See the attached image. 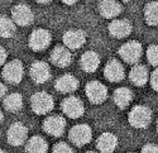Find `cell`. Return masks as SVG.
I'll return each instance as SVG.
<instances>
[{"label":"cell","mask_w":158,"mask_h":153,"mask_svg":"<svg viewBox=\"0 0 158 153\" xmlns=\"http://www.w3.org/2000/svg\"><path fill=\"white\" fill-rule=\"evenodd\" d=\"M87 153H96V152H87Z\"/></svg>","instance_id":"8d00e7d4"},{"label":"cell","mask_w":158,"mask_h":153,"mask_svg":"<svg viewBox=\"0 0 158 153\" xmlns=\"http://www.w3.org/2000/svg\"><path fill=\"white\" fill-rule=\"evenodd\" d=\"M80 65H81L82 70L86 72H95L100 65V58H99L98 53L90 51V52L84 53V56L81 57Z\"/></svg>","instance_id":"44dd1931"},{"label":"cell","mask_w":158,"mask_h":153,"mask_svg":"<svg viewBox=\"0 0 158 153\" xmlns=\"http://www.w3.org/2000/svg\"><path fill=\"white\" fill-rule=\"evenodd\" d=\"M5 91H6V87H5L2 82H0V97H2V96L5 94Z\"/></svg>","instance_id":"1f68e13d"},{"label":"cell","mask_w":158,"mask_h":153,"mask_svg":"<svg viewBox=\"0 0 158 153\" xmlns=\"http://www.w3.org/2000/svg\"><path fill=\"white\" fill-rule=\"evenodd\" d=\"M62 2H63L64 4H69V5H71V4H75V3H77L78 0H62Z\"/></svg>","instance_id":"d6a6232c"},{"label":"cell","mask_w":158,"mask_h":153,"mask_svg":"<svg viewBox=\"0 0 158 153\" xmlns=\"http://www.w3.org/2000/svg\"><path fill=\"white\" fill-rule=\"evenodd\" d=\"M23 72H24V68H23L22 62L18 60H14L4 66L3 76L6 81L11 84H18L23 79Z\"/></svg>","instance_id":"52a82bcc"},{"label":"cell","mask_w":158,"mask_h":153,"mask_svg":"<svg viewBox=\"0 0 158 153\" xmlns=\"http://www.w3.org/2000/svg\"><path fill=\"white\" fill-rule=\"evenodd\" d=\"M5 61H6V52L3 47H0V66L4 65Z\"/></svg>","instance_id":"4dcf8cb0"},{"label":"cell","mask_w":158,"mask_h":153,"mask_svg":"<svg viewBox=\"0 0 158 153\" xmlns=\"http://www.w3.org/2000/svg\"><path fill=\"white\" fill-rule=\"evenodd\" d=\"M53 153H73L72 148L66 143H58L53 147Z\"/></svg>","instance_id":"83f0119b"},{"label":"cell","mask_w":158,"mask_h":153,"mask_svg":"<svg viewBox=\"0 0 158 153\" xmlns=\"http://www.w3.org/2000/svg\"><path fill=\"white\" fill-rule=\"evenodd\" d=\"M43 128L51 135L61 137L63 134V132H64V128H66V122L60 115H52V117H48L44 120Z\"/></svg>","instance_id":"30bf717a"},{"label":"cell","mask_w":158,"mask_h":153,"mask_svg":"<svg viewBox=\"0 0 158 153\" xmlns=\"http://www.w3.org/2000/svg\"><path fill=\"white\" fill-rule=\"evenodd\" d=\"M147 60L152 66H158V46H149L147 49Z\"/></svg>","instance_id":"4316f807"},{"label":"cell","mask_w":158,"mask_h":153,"mask_svg":"<svg viewBox=\"0 0 158 153\" xmlns=\"http://www.w3.org/2000/svg\"><path fill=\"white\" fill-rule=\"evenodd\" d=\"M51 39V33L47 29H35L29 37V46L33 51L38 52V51L46 49L49 46Z\"/></svg>","instance_id":"8992f818"},{"label":"cell","mask_w":158,"mask_h":153,"mask_svg":"<svg viewBox=\"0 0 158 153\" xmlns=\"http://www.w3.org/2000/svg\"><path fill=\"white\" fill-rule=\"evenodd\" d=\"M0 153H6V152H4V151H2V149H0Z\"/></svg>","instance_id":"d590c367"},{"label":"cell","mask_w":158,"mask_h":153,"mask_svg":"<svg viewBox=\"0 0 158 153\" xmlns=\"http://www.w3.org/2000/svg\"><path fill=\"white\" fill-rule=\"evenodd\" d=\"M151 84H152V87L154 89V90H156V91H158V68L152 73Z\"/></svg>","instance_id":"f546056e"},{"label":"cell","mask_w":158,"mask_h":153,"mask_svg":"<svg viewBox=\"0 0 158 153\" xmlns=\"http://www.w3.org/2000/svg\"><path fill=\"white\" fill-rule=\"evenodd\" d=\"M28 130L22 123L13 124L8 129V141L11 146H20L27 141Z\"/></svg>","instance_id":"9c48e42d"},{"label":"cell","mask_w":158,"mask_h":153,"mask_svg":"<svg viewBox=\"0 0 158 153\" xmlns=\"http://www.w3.org/2000/svg\"><path fill=\"white\" fill-rule=\"evenodd\" d=\"M144 19L149 25H158V2H152L146 6Z\"/></svg>","instance_id":"d4e9b609"},{"label":"cell","mask_w":158,"mask_h":153,"mask_svg":"<svg viewBox=\"0 0 158 153\" xmlns=\"http://www.w3.org/2000/svg\"><path fill=\"white\" fill-rule=\"evenodd\" d=\"M35 2H38V3H43V4H44V3H48L49 0H35Z\"/></svg>","instance_id":"836d02e7"},{"label":"cell","mask_w":158,"mask_h":153,"mask_svg":"<svg viewBox=\"0 0 158 153\" xmlns=\"http://www.w3.org/2000/svg\"><path fill=\"white\" fill-rule=\"evenodd\" d=\"M91 128L86 124H78L75 125L73 128L70 130V139L71 142L78 147H82L85 144H87L91 141Z\"/></svg>","instance_id":"277c9868"},{"label":"cell","mask_w":158,"mask_h":153,"mask_svg":"<svg viewBox=\"0 0 158 153\" xmlns=\"http://www.w3.org/2000/svg\"><path fill=\"white\" fill-rule=\"evenodd\" d=\"M62 110L67 117H70L72 119H77V118L82 117V114H84V104L78 97L70 96L63 100Z\"/></svg>","instance_id":"ba28073f"},{"label":"cell","mask_w":158,"mask_h":153,"mask_svg":"<svg viewBox=\"0 0 158 153\" xmlns=\"http://www.w3.org/2000/svg\"><path fill=\"white\" fill-rule=\"evenodd\" d=\"M104 75L109 81L113 82H119L124 79V67L122 63L116 60H111L106 63L104 68Z\"/></svg>","instance_id":"4fadbf2b"},{"label":"cell","mask_w":158,"mask_h":153,"mask_svg":"<svg viewBox=\"0 0 158 153\" xmlns=\"http://www.w3.org/2000/svg\"><path fill=\"white\" fill-rule=\"evenodd\" d=\"M157 129H158V122H157Z\"/></svg>","instance_id":"f35d334b"},{"label":"cell","mask_w":158,"mask_h":153,"mask_svg":"<svg viewBox=\"0 0 158 153\" xmlns=\"http://www.w3.org/2000/svg\"><path fill=\"white\" fill-rule=\"evenodd\" d=\"M148 70L146 66L143 65H137L131 68L130 73H129V77L130 81L133 82L135 86H143L146 85L148 81Z\"/></svg>","instance_id":"ffe728a7"},{"label":"cell","mask_w":158,"mask_h":153,"mask_svg":"<svg viewBox=\"0 0 158 153\" xmlns=\"http://www.w3.org/2000/svg\"><path fill=\"white\" fill-rule=\"evenodd\" d=\"M48 144L42 137H33L31 138L27 146H25V152L27 153H47Z\"/></svg>","instance_id":"603a6c76"},{"label":"cell","mask_w":158,"mask_h":153,"mask_svg":"<svg viewBox=\"0 0 158 153\" xmlns=\"http://www.w3.org/2000/svg\"><path fill=\"white\" fill-rule=\"evenodd\" d=\"M123 2H129V0H123Z\"/></svg>","instance_id":"74e56055"},{"label":"cell","mask_w":158,"mask_h":153,"mask_svg":"<svg viewBox=\"0 0 158 153\" xmlns=\"http://www.w3.org/2000/svg\"><path fill=\"white\" fill-rule=\"evenodd\" d=\"M142 51H143V48H142L140 43L131 41L120 47L119 55L128 63H137L142 57Z\"/></svg>","instance_id":"3957f363"},{"label":"cell","mask_w":158,"mask_h":153,"mask_svg":"<svg viewBox=\"0 0 158 153\" xmlns=\"http://www.w3.org/2000/svg\"><path fill=\"white\" fill-rule=\"evenodd\" d=\"M86 35L82 31L72 29L63 34V43L69 49H77L85 44Z\"/></svg>","instance_id":"7c38bea8"},{"label":"cell","mask_w":158,"mask_h":153,"mask_svg":"<svg viewBox=\"0 0 158 153\" xmlns=\"http://www.w3.org/2000/svg\"><path fill=\"white\" fill-rule=\"evenodd\" d=\"M15 34V24L6 17H0V35L4 38H10Z\"/></svg>","instance_id":"484cf974"},{"label":"cell","mask_w":158,"mask_h":153,"mask_svg":"<svg viewBox=\"0 0 158 153\" xmlns=\"http://www.w3.org/2000/svg\"><path fill=\"white\" fill-rule=\"evenodd\" d=\"M4 105H5L6 110H9L11 113H17L23 106V97H22L20 94H17V93L10 94V95H8L5 97Z\"/></svg>","instance_id":"cb8c5ba5"},{"label":"cell","mask_w":158,"mask_h":153,"mask_svg":"<svg viewBox=\"0 0 158 153\" xmlns=\"http://www.w3.org/2000/svg\"><path fill=\"white\" fill-rule=\"evenodd\" d=\"M133 100V94L128 87H119L114 93V103L119 106L120 109L127 108L130 101Z\"/></svg>","instance_id":"7402d4cb"},{"label":"cell","mask_w":158,"mask_h":153,"mask_svg":"<svg viewBox=\"0 0 158 153\" xmlns=\"http://www.w3.org/2000/svg\"><path fill=\"white\" fill-rule=\"evenodd\" d=\"M78 86V81L72 75H63L56 81V89L60 93L69 94L75 91Z\"/></svg>","instance_id":"d6986e66"},{"label":"cell","mask_w":158,"mask_h":153,"mask_svg":"<svg viewBox=\"0 0 158 153\" xmlns=\"http://www.w3.org/2000/svg\"><path fill=\"white\" fill-rule=\"evenodd\" d=\"M118 146V138L113 133H104L98 138L96 147L102 153H111Z\"/></svg>","instance_id":"ac0fdd59"},{"label":"cell","mask_w":158,"mask_h":153,"mask_svg":"<svg viewBox=\"0 0 158 153\" xmlns=\"http://www.w3.org/2000/svg\"><path fill=\"white\" fill-rule=\"evenodd\" d=\"M31 76L34 82L44 84L51 77V70L46 62H34L31 67Z\"/></svg>","instance_id":"5bb4252c"},{"label":"cell","mask_w":158,"mask_h":153,"mask_svg":"<svg viewBox=\"0 0 158 153\" xmlns=\"http://www.w3.org/2000/svg\"><path fill=\"white\" fill-rule=\"evenodd\" d=\"M70 51L71 49H69L67 47H56L52 51L51 61L58 67H67L72 62V55Z\"/></svg>","instance_id":"9a60e30c"},{"label":"cell","mask_w":158,"mask_h":153,"mask_svg":"<svg viewBox=\"0 0 158 153\" xmlns=\"http://www.w3.org/2000/svg\"><path fill=\"white\" fill-rule=\"evenodd\" d=\"M142 153H158V146L156 144H147L142 149Z\"/></svg>","instance_id":"f1b7e54d"},{"label":"cell","mask_w":158,"mask_h":153,"mask_svg":"<svg viewBox=\"0 0 158 153\" xmlns=\"http://www.w3.org/2000/svg\"><path fill=\"white\" fill-rule=\"evenodd\" d=\"M3 118H4V115H3V111H2V110H0V122H2V120H3Z\"/></svg>","instance_id":"e575fe53"},{"label":"cell","mask_w":158,"mask_h":153,"mask_svg":"<svg viewBox=\"0 0 158 153\" xmlns=\"http://www.w3.org/2000/svg\"><path fill=\"white\" fill-rule=\"evenodd\" d=\"M131 32V24L127 19L113 20L109 24V33L115 38H125Z\"/></svg>","instance_id":"e0dca14e"},{"label":"cell","mask_w":158,"mask_h":153,"mask_svg":"<svg viewBox=\"0 0 158 153\" xmlns=\"http://www.w3.org/2000/svg\"><path fill=\"white\" fill-rule=\"evenodd\" d=\"M151 120H152V113L147 106L138 105L131 109V111L129 113V123L134 128L138 129L147 128Z\"/></svg>","instance_id":"6da1fadb"},{"label":"cell","mask_w":158,"mask_h":153,"mask_svg":"<svg viewBox=\"0 0 158 153\" xmlns=\"http://www.w3.org/2000/svg\"><path fill=\"white\" fill-rule=\"evenodd\" d=\"M99 11L104 18H115L120 14L122 5L116 0H100L99 3Z\"/></svg>","instance_id":"2e32d148"},{"label":"cell","mask_w":158,"mask_h":153,"mask_svg":"<svg viewBox=\"0 0 158 153\" xmlns=\"http://www.w3.org/2000/svg\"><path fill=\"white\" fill-rule=\"evenodd\" d=\"M32 109L35 114H47L53 109V97L47 93H37L32 96Z\"/></svg>","instance_id":"7a4b0ae2"},{"label":"cell","mask_w":158,"mask_h":153,"mask_svg":"<svg viewBox=\"0 0 158 153\" xmlns=\"http://www.w3.org/2000/svg\"><path fill=\"white\" fill-rule=\"evenodd\" d=\"M86 96L93 104H101L108 96V90L105 85L99 81H91L86 85Z\"/></svg>","instance_id":"5b68a950"},{"label":"cell","mask_w":158,"mask_h":153,"mask_svg":"<svg viewBox=\"0 0 158 153\" xmlns=\"http://www.w3.org/2000/svg\"><path fill=\"white\" fill-rule=\"evenodd\" d=\"M34 19L33 11L31 10V8L25 4H19L17 6H14L13 9V20L19 25H29Z\"/></svg>","instance_id":"8fae6325"}]
</instances>
